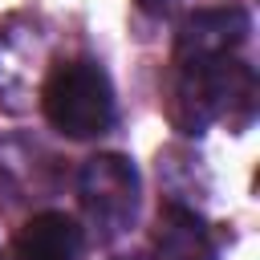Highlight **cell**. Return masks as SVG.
<instances>
[{"label":"cell","instance_id":"obj_1","mask_svg":"<svg viewBox=\"0 0 260 260\" xmlns=\"http://www.w3.org/2000/svg\"><path fill=\"white\" fill-rule=\"evenodd\" d=\"M252 69L236 57L175 65L171 77V122L179 134H203L215 118L244 122L252 114Z\"/></svg>","mask_w":260,"mask_h":260},{"label":"cell","instance_id":"obj_2","mask_svg":"<svg viewBox=\"0 0 260 260\" xmlns=\"http://www.w3.org/2000/svg\"><path fill=\"white\" fill-rule=\"evenodd\" d=\"M41 110L65 138H98L114 126V85L98 61H61L41 85Z\"/></svg>","mask_w":260,"mask_h":260},{"label":"cell","instance_id":"obj_3","mask_svg":"<svg viewBox=\"0 0 260 260\" xmlns=\"http://www.w3.org/2000/svg\"><path fill=\"white\" fill-rule=\"evenodd\" d=\"M77 199L98 240L122 236L138 215V171L122 154H93L77 175Z\"/></svg>","mask_w":260,"mask_h":260},{"label":"cell","instance_id":"obj_4","mask_svg":"<svg viewBox=\"0 0 260 260\" xmlns=\"http://www.w3.org/2000/svg\"><path fill=\"white\" fill-rule=\"evenodd\" d=\"M248 32H252V16L240 4L199 8L175 32V65H199V61L236 57V49L248 41Z\"/></svg>","mask_w":260,"mask_h":260},{"label":"cell","instance_id":"obj_5","mask_svg":"<svg viewBox=\"0 0 260 260\" xmlns=\"http://www.w3.org/2000/svg\"><path fill=\"white\" fill-rule=\"evenodd\" d=\"M154 260H215V236L203 223V215H195L183 203H167L158 211V228H154Z\"/></svg>","mask_w":260,"mask_h":260},{"label":"cell","instance_id":"obj_6","mask_svg":"<svg viewBox=\"0 0 260 260\" xmlns=\"http://www.w3.org/2000/svg\"><path fill=\"white\" fill-rule=\"evenodd\" d=\"M81 228L65 211H41L16 232V260H77L81 256Z\"/></svg>","mask_w":260,"mask_h":260},{"label":"cell","instance_id":"obj_7","mask_svg":"<svg viewBox=\"0 0 260 260\" xmlns=\"http://www.w3.org/2000/svg\"><path fill=\"white\" fill-rule=\"evenodd\" d=\"M134 4H138V8L146 12V16H154V20H162V16H171V12H175V8L183 4V0H134Z\"/></svg>","mask_w":260,"mask_h":260},{"label":"cell","instance_id":"obj_8","mask_svg":"<svg viewBox=\"0 0 260 260\" xmlns=\"http://www.w3.org/2000/svg\"><path fill=\"white\" fill-rule=\"evenodd\" d=\"M122 260H150V256H122Z\"/></svg>","mask_w":260,"mask_h":260},{"label":"cell","instance_id":"obj_9","mask_svg":"<svg viewBox=\"0 0 260 260\" xmlns=\"http://www.w3.org/2000/svg\"><path fill=\"white\" fill-rule=\"evenodd\" d=\"M0 260H4V256H0Z\"/></svg>","mask_w":260,"mask_h":260}]
</instances>
